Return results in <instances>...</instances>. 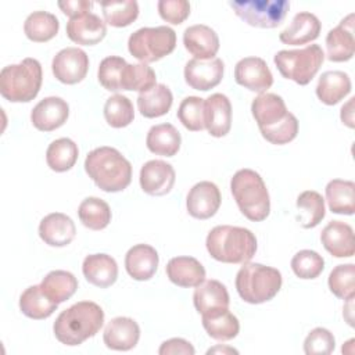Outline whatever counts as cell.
Here are the masks:
<instances>
[{
	"label": "cell",
	"instance_id": "cell-28",
	"mask_svg": "<svg viewBox=\"0 0 355 355\" xmlns=\"http://www.w3.org/2000/svg\"><path fill=\"white\" fill-rule=\"evenodd\" d=\"M166 276L179 287H197L205 280V269L193 257H175L166 263Z\"/></svg>",
	"mask_w": 355,
	"mask_h": 355
},
{
	"label": "cell",
	"instance_id": "cell-20",
	"mask_svg": "<svg viewBox=\"0 0 355 355\" xmlns=\"http://www.w3.org/2000/svg\"><path fill=\"white\" fill-rule=\"evenodd\" d=\"M140 338V327L136 320L118 316L108 322L104 329L103 340L107 348L114 351H129L136 347Z\"/></svg>",
	"mask_w": 355,
	"mask_h": 355
},
{
	"label": "cell",
	"instance_id": "cell-2",
	"mask_svg": "<svg viewBox=\"0 0 355 355\" xmlns=\"http://www.w3.org/2000/svg\"><path fill=\"white\" fill-rule=\"evenodd\" d=\"M89 178L107 193L125 190L132 180L130 162L114 147L103 146L92 150L85 159Z\"/></svg>",
	"mask_w": 355,
	"mask_h": 355
},
{
	"label": "cell",
	"instance_id": "cell-13",
	"mask_svg": "<svg viewBox=\"0 0 355 355\" xmlns=\"http://www.w3.org/2000/svg\"><path fill=\"white\" fill-rule=\"evenodd\" d=\"M236 82L257 93H265L273 83V75L265 62L259 57L241 58L234 67Z\"/></svg>",
	"mask_w": 355,
	"mask_h": 355
},
{
	"label": "cell",
	"instance_id": "cell-7",
	"mask_svg": "<svg viewBox=\"0 0 355 355\" xmlns=\"http://www.w3.org/2000/svg\"><path fill=\"white\" fill-rule=\"evenodd\" d=\"M324 60V53L319 44H309L298 50H280L275 54L273 61L283 78L295 83L308 85Z\"/></svg>",
	"mask_w": 355,
	"mask_h": 355
},
{
	"label": "cell",
	"instance_id": "cell-31",
	"mask_svg": "<svg viewBox=\"0 0 355 355\" xmlns=\"http://www.w3.org/2000/svg\"><path fill=\"white\" fill-rule=\"evenodd\" d=\"M173 103L172 92L168 86L157 83L147 92L139 93L137 108L146 118H158L165 115Z\"/></svg>",
	"mask_w": 355,
	"mask_h": 355
},
{
	"label": "cell",
	"instance_id": "cell-18",
	"mask_svg": "<svg viewBox=\"0 0 355 355\" xmlns=\"http://www.w3.org/2000/svg\"><path fill=\"white\" fill-rule=\"evenodd\" d=\"M204 125L214 137H223L232 128V104L222 93H214L204 100Z\"/></svg>",
	"mask_w": 355,
	"mask_h": 355
},
{
	"label": "cell",
	"instance_id": "cell-8",
	"mask_svg": "<svg viewBox=\"0 0 355 355\" xmlns=\"http://www.w3.org/2000/svg\"><path fill=\"white\" fill-rule=\"evenodd\" d=\"M176 47V33L172 28L161 25L140 28L129 36V53L139 61L155 62L171 54Z\"/></svg>",
	"mask_w": 355,
	"mask_h": 355
},
{
	"label": "cell",
	"instance_id": "cell-1",
	"mask_svg": "<svg viewBox=\"0 0 355 355\" xmlns=\"http://www.w3.org/2000/svg\"><path fill=\"white\" fill-rule=\"evenodd\" d=\"M104 323V311L93 301H80L64 309L55 319V338L68 347L80 345L96 336Z\"/></svg>",
	"mask_w": 355,
	"mask_h": 355
},
{
	"label": "cell",
	"instance_id": "cell-4",
	"mask_svg": "<svg viewBox=\"0 0 355 355\" xmlns=\"http://www.w3.org/2000/svg\"><path fill=\"white\" fill-rule=\"evenodd\" d=\"M233 198L241 214L252 220L261 222L270 212V198L261 175L252 169L237 171L230 180Z\"/></svg>",
	"mask_w": 355,
	"mask_h": 355
},
{
	"label": "cell",
	"instance_id": "cell-41",
	"mask_svg": "<svg viewBox=\"0 0 355 355\" xmlns=\"http://www.w3.org/2000/svg\"><path fill=\"white\" fill-rule=\"evenodd\" d=\"M157 85V76L151 67L144 62L139 64H126L122 71L121 89L122 90H136L147 92Z\"/></svg>",
	"mask_w": 355,
	"mask_h": 355
},
{
	"label": "cell",
	"instance_id": "cell-36",
	"mask_svg": "<svg viewBox=\"0 0 355 355\" xmlns=\"http://www.w3.org/2000/svg\"><path fill=\"white\" fill-rule=\"evenodd\" d=\"M79 150L73 140L61 137L50 143L46 151V162L55 172L69 171L78 161Z\"/></svg>",
	"mask_w": 355,
	"mask_h": 355
},
{
	"label": "cell",
	"instance_id": "cell-35",
	"mask_svg": "<svg viewBox=\"0 0 355 355\" xmlns=\"http://www.w3.org/2000/svg\"><path fill=\"white\" fill-rule=\"evenodd\" d=\"M58 304L49 300L39 286H29L19 297V309L31 319L40 320L53 315Z\"/></svg>",
	"mask_w": 355,
	"mask_h": 355
},
{
	"label": "cell",
	"instance_id": "cell-51",
	"mask_svg": "<svg viewBox=\"0 0 355 355\" xmlns=\"http://www.w3.org/2000/svg\"><path fill=\"white\" fill-rule=\"evenodd\" d=\"M354 100L355 98H349V101L341 108V121L349 128H354V112H352Z\"/></svg>",
	"mask_w": 355,
	"mask_h": 355
},
{
	"label": "cell",
	"instance_id": "cell-17",
	"mask_svg": "<svg viewBox=\"0 0 355 355\" xmlns=\"http://www.w3.org/2000/svg\"><path fill=\"white\" fill-rule=\"evenodd\" d=\"M251 112L262 132L282 123L291 114L287 111L284 100L275 93H261L252 100Z\"/></svg>",
	"mask_w": 355,
	"mask_h": 355
},
{
	"label": "cell",
	"instance_id": "cell-39",
	"mask_svg": "<svg viewBox=\"0 0 355 355\" xmlns=\"http://www.w3.org/2000/svg\"><path fill=\"white\" fill-rule=\"evenodd\" d=\"M78 216L87 229L103 230L111 222V209L104 200L98 197H87L79 204Z\"/></svg>",
	"mask_w": 355,
	"mask_h": 355
},
{
	"label": "cell",
	"instance_id": "cell-42",
	"mask_svg": "<svg viewBox=\"0 0 355 355\" xmlns=\"http://www.w3.org/2000/svg\"><path fill=\"white\" fill-rule=\"evenodd\" d=\"M104 118L112 128H125L133 122L135 110L132 101L122 94H114L104 104Z\"/></svg>",
	"mask_w": 355,
	"mask_h": 355
},
{
	"label": "cell",
	"instance_id": "cell-34",
	"mask_svg": "<svg viewBox=\"0 0 355 355\" xmlns=\"http://www.w3.org/2000/svg\"><path fill=\"white\" fill-rule=\"evenodd\" d=\"M60 29L58 18L47 11L31 12L24 24V32L26 37L36 43L49 42L53 39Z\"/></svg>",
	"mask_w": 355,
	"mask_h": 355
},
{
	"label": "cell",
	"instance_id": "cell-52",
	"mask_svg": "<svg viewBox=\"0 0 355 355\" xmlns=\"http://www.w3.org/2000/svg\"><path fill=\"white\" fill-rule=\"evenodd\" d=\"M215 352H222V354H239L237 349L234 348H230V347H220V345H216L214 348H209L207 351V354H215Z\"/></svg>",
	"mask_w": 355,
	"mask_h": 355
},
{
	"label": "cell",
	"instance_id": "cell-22",
	"mask_svg": "<svg viewBox=\"0 0 355 355\" xmlns=\"http://www.w3.org/2000/svg\"><path fill=\"white\" fill-rule=\"evenodd\" d=\"M320 241L324 250L336 258H349L355 254L354 230L345 222H329L320 233Z\"/></svg>",
	"mask_w": 355,
	"mask_h": 355
},
{
	"label": "cell",
	"instance_id": "cell-30",
	"mask_svg": "<svg viewBox=\"0 0 355 355\" xmlns=\"http://www.w3.org/2000/svg\"><path fill=\"white\" fill-rule=\"evenodd\" d=\"M147 148L162 157H173L182 144L179 130L172 123H159L150 128L146 137Z\"/></svg>",
	"mask_w": 355,
	"mask_h": 355
},
{
	"label": "cell",
	"instance_id": "cell-26",
	"mask_svg": "<svg viewBox=\"0 0 355 355\" xmlns=\"http://www.w3.org/2000/svg\"><path fill=\"white\" fill-rule=\"evenodd\" d=\"M322 29L319 18L308 11H301L294 15L290 25L283 29L279 35V39L284 44L300 46L306 44L318 39Z\"/></svg>",
	"mask_w": 355,
	"mask_h": 355
},
{
	"label": "cell",
	"instance_id": "cell-23",
	"mask_svg": "<svg viewBox=\"0 0 355 355\" xmlns=\"http://www.w3.org/2000/svg\"><path fill=\"white\" fill-rule=\"evenodd\" d=\"M193 302L201 316L214 315L216 312L229 309V293L227 288L218 280H204L197 286L193 294Z\"/></svg>",
	"mask_w": 355,
	"mask_h": 355
},
{
	"label": "cell",
	"instance_id": "cell-21",
	"mask_svg": "<svg viewBox=\"0 0 355 355\" xmlns=\"http://www.w3.org/2000/svg\"><path fill=\"white\" fill-rule=\"evenodd\" d=\"M183 44L196 60H211L219 50V37L211 26L197 24L184 29Z\"/></svg>",
	"mask_w": 355,
	"mask_h": 355
},
{
	"label": "cell",
	"instance_id": "cell-45",
	"mask_svg": "<svg viewBox=\"0 0 355 355\" xmlns=\"http://www.w3.org/2000/svg\"><path fill=\"white\" fill-rule=\"evenodd\" d=\"M291 269L300 279H316L324 269V259L316 251L301 250L293 257Z\"/></svg>",
	"mask_w": 355,
	"mask_h": 355
},
{
	"label": "cell",
	"instance_id": "cell-47",
	"mask_svg": "<svg viewBox=\"0 0 355 355\" xmlns=\"http://www.w3.org/2000/svg\"><path fill=\"white\" fill-rule=\"evenodd\" d=\"M334 336L324 327H315L304 341V352L306 355H329L334 351Z\"/></svg>",
	"mask_w": 355,
	"mask_h": 355
},
{
	"label": "cell",
	"instance_id": "cell-40",
	"mask_svg": "<svg viewBox=\"0 0 355 355\" xmlns=\"http://www.w3.org/2000/svg\"><path fill=\"white\" fill-rule=\"evenodd\" d=\"M107 24L115 28L130 25L139 15L136 0H107L100 3Z\"/></svg>",
	"mask_w": 355,
	"mask_h": 355
},
{
	"label": "cell",
	"instance_id": "cell-12",
	"mask_svg": "<svg viewBox=\"0 0 355 355\" xmlns=\"http://www.w3.org/2000/svg\"><path fill=\"white\" fill-rule=\"evenodd\" d=\"M225 65L220 58L190 60L184 65V80L196 90L207 92L218 86L223 78Z\"/></svg>",
	"mask_w": 355,
	"mask_h": 355
},
{
	"label": "cell",
	"instance_id": "cell-15",
	"mask_svg": "<svg viewBox=\"0 0 355 355\" xmlns=\"http://www.w3.org/2000/svg\"><path fill=\"white\" fill-rule=\"evenodd\" d=\"M69 115L68 103L55 96L40 100L31 112L32 125L42 132H53L61 128Z\"/></svg>",
	"mask_w": 355,
	"mask_h": 355
},
{
	"label": "cell",
	"instance_id": "cell-29",
	"mask_svg": "<svg viewBox=\"0 0 355 355\" xmlns=\"http://www.w3.org/2000/svg\"><path fill=\"white\" fill-rule=\"evenodd\" d=\"M351 92V79L343 71H326L316 85V96L326 105L340 103Z\"/></svg>",
	"mask_w": 355,
	"mask_h": 355
},
{
	"label": "cell",
	"instance_id": "cell-43",
	"mask_svg": "<svg viewBox=\"0 0 355 355\" xmlns=\"http://www.w3.org/2000/svg\"><path fill=\"white\" fill-rule=\"evenodd\" d=\"M330 291L341 300L349 301L355 295V265H337L329 275Z\"/></svg>",
	"mask_w": 355,
	"mask_h": 355
},
{
	"label": "cell",
	"instance_id": "cell-16",
	"mask_svg": "<svg viewBox=\"0 0 355 355\" xmlns=\"http://www.w3.org/2000/svg\"><path fill=\"white\" fill-rule=\"evenodd\" d=\"M354 14H348L341 22L329 31L326 36L327 58L334 62H344L354 57L355 36H354Z\"/></svg>",
	"mask_w": 355,
	"mask_h": 355
},
{
	"label": "cell",
	"instance_id": "cell-33",
	"mask_svg": "<svg viewBox=\"0 0 355 355\" xmlns=\"http://www.w3.org/2000/svg\"><path fill=\"white\" fill-rule=\"evenodd\" d=\"M326 200L331 212L352 215L355 212V183L343 179L330 180L326 186Z\"/></svg>",
	"mask_w": 355,
	"mask_h": 355
},
{
	"label": "cell",
	"instance_id": "cell-49",
	"mask_svg": "<svg viewBox=\"0 0 355 355\" xmlns=\"http://www.w3.org/2000/svg\"><path fill=\"white\" fill-rule=\"evenodd\" d=\"M159 355H194L196 349L194 347L184 338H169L164 341L158 349Z\"/></svg>",
	"mask_w": 355,
	"mask_h": 355
},
{
	"label": "cell",
	"instance_id": "cell-37",
	"mask_svg": "<svg viewBox=\"0 0 355 355\" xmlns=\"http://www.w3.org/2000/svg\"><path fill=\"white\" fill-rule=\"evenodd\" d=\"M201 318L202 327L205 329L207 334L214 340L229 341L234 338L240 331L239 319L229 309Z\"/></svg>",
	"mask_w": 355,
	"mask_h": 355
},
{
	"label": "cell",
	"instance_id": "cell-14",
	"mask_svg": "<svg viewBox=\"0 0 355 355\" xmlns=\"http://www.w3.org/2000/svg\"><path fill=\"white\" fill-rule=\"evenodd\" d=\"M141 190L150 196H165L175 184L176 175L171 164L162 159L147 161L140 169Z\"/></svg>",
	"mask_w": 355,
	"mask_h": 355
},
{
	"label": "cell",
	"instance_id": "cell-48",
	"mask_svg": "<svg viewBox=\"0 0 355 355\" xmlns=\"http://www.w3.org/2000/svg\"><path fill=\"white\" fill-rule=\"evenodd\" d=\"M158 12L169 24L179 25L190 15V3L186 0H159Z\"/></svg>",
	"mask_w": 355,
	"mask_h": 355
},
{
	"label": "cell",
	"instance_id": "cell-6",
	"mask_svg": "<svg viewBox=\"0 0 355 355\" xmlns=\"http://www.w3.org/2000/svg\"><path fill=\"white\" fill-rule=\"evenodd\" d=\"M282 273L257 262H245L236 275V290L248 304H262L275 298L282 288Z\"/></svg>",
	"mask_w": 355,
	"mask_h": 355
},
{
	"label": "cell",
	"instance_id": "cell-38",
	"mask_svg": "<svg viewBox=\"0 0 355 355\" xmlns=\"http://www.w3.org/2000/svg\"><path fill=\"white\" fill-rule=\"evenodd\" d=\"M297 208L300 215L298 222L304 229H312L318 226L326 215L324 200L315 190H305L297 197Z\"/></svg>",
	"mask_w": 355,
	"mask_h": 355
},
{
	"label": "cell",
	"instance_id": "cell-3",
	"mask_svg": "<svg viewBox=\"0 0 355 355\" xmlns=\"http://www.w3.org/2000/svg\"><path fill=\"white\" fill-rule=\"evenodd\" d=\"M205 245L209 255L219 262L245 263L257 252V237L245 227L220 225L209 230Z\"/></svg>",
	"mask_w": 355,
	"mask_h": 355
},
{
	"label": "cell",
	"instance_id": "cell-24",
	"mask_svg": "<svg viewBox=\"0 0 355 355\" xmlns=\"http://www.w3.org/2000/svg\"><path fill=\"white\" fill-rule=\"evenodd\" d=\"M76 234L73 220L61 212H53L46 215L39 225L40 239L51 247L68 245Z\"/></svg>",
	"mask_w": 355,
	"mask_h": 355
},
{
	"label": "cell",
	"instance_id": "cell-5",
	"mask_svg": "<svg viewBox=\"0 0 355 355\" xmlns=\"http://www.w3.org/2000/svg\"><path fill=\"white\" fill-rule=\"evenodd\" d=\"M43 80L42 65L36 58H24L18 64L7 65L0 72V93L11 103L33 100Z\"/></svg>",
	"mask_w": 355,
	"mask_h": 355
},
{
	"label": "cell",
	"instance_id": "cell-19",
	"mask_svg": "<svg viewBox=\"0 0 355 355\" xmlns=\"http://www.w3.org/2000/svg\"><path fill=\"white\" fill-rule=\"evenodd\" d=\"M67 35L76 44L93 46L105 37L107 25L98 15L86 12L69 18L67 22Z\"/></svg>",
	"mask_w": 355,
	"mask_h": 355
},
{
	"label": "cell",
	"instance_id": "cell-25",
	"mask_svg": "<svg viewBox=\"0 0 355 355\" xmlns=\"http://www.w3.org/2000/svg\"><path fill=\"white\" fill-rule=\"evenodd\" d=\"M158 252L148 244H136L125 255V268L128 275L139 282L150 280L158 269Z\"/></svg>",
	"mask_w": 355,
	"mask_h": 355
},
{
	"label": "cell",
	"instance_id": "cell-50",
	"mask_svg": "<svg viewBox=\"0 0 355 355\" xmlns=\"http://www.w3.org/2000/svg\"><path fill=\"white\" fill-rule=\"evenodd\" d=\"M92 6H93V3L87 1V0H64V1H58V7L69 18H73V17L90 12L89 10L92 8Z\"/></svg>",
	"mask_w": 355,
	"mask_h": 355
},
{
	"label": "cell",
	"instance_id": "cell-10",
	"mask_svg": "<svg viewBox=\"0 0 355 355\" xmlns=\"http://www.w3.org/2000/svg\"><path fill=\"white\" fill-rule=\"evenodd\" d=\"M51 71L55 79L61 83L75 85L86 78L89 71V57L82 49L65 47L54 55Z\"/></svg>",
	"mask_w": 355,
	"mask_h": 355
},
{
	"label": "cell",
	"instance_id": "cell-46",
	"mask_svg": "<svg viewBox=\"0 0 355 355\" xmlns=\"http://www.w3.org/2000/svg\"><path fill=\"white\" fill-rule=\"evenodd\" d=\"M126 64L128 62L122 57H118V55L105 57L98 65L97 78H98L100 85L110 92L122 90L121 89V78H122V71L126 67Z\"/></svg>",
	"mask_w": 355,
	"mask_h": 355
},
{
	"label": "cell",
	"instance_id": "cell-32",
	"mask_svg": "<svg viewBox=\"0 0 355 355\" xmlns=\"http://www.w3.org/2000/svg\"><path fill=\"white\" fill-rule=\"evenodd\" d=\"M40 288L49 300L55 304H61L75 294L78 280L68 270H51L46 277H43Z\"/></svg>",
	"mask_w": 355,
	"mask_h": 355
},
{
	"label": "cell",
	"instance_id": "cell-27",
	"mask_svg": "<svg viewBox=\"0 0 355 355\" xmlns=\"http://www.w3.org/2000/svg\"><path fill=\"white\" fill-rule=\"evenodd\" d=\"M82 272L86 280L100 288L112 286L118 279L116 261L107 254H92L83 259Z\"/></svg>",
	"mask_w": 355,
	"mask_h": 355
},
{
	"label": "cell",
	"instance_id": "cell-9",
	"mask_svg": "<svg viewBox=\"0 0 355 355\" xmlns=\"http://www.w3.org/2000/svg\"><path fill=\"white\" fill-rule=\"evenodd\" d=\"M236 15L255 28L279 26L290 8L287 0H240L230 1Z\"/></svg>",
	"mask_w": 355,
	"mask_h": 355
},
{
	"label": "cell",
	"instance_id": "cell-44",
	"mask_svg": "<svg viewBox=\"0 0 355 355\" xmlns=\"http://www.w3.org/2000/svg\"><path fill=\"white\" fill-rule=\"evenodd\" d=\"M178 118L182 125L191 132H200L205 129L204 98L197 96H189L183 98L178 108Z\"/></svg>",
	"mask_w": 355,
	"mask_h": 355
},
{
	"label": "cell",
	"instance_id": "cell-11",
	"mask_svg": "<svg viewBox=\"0 0 355 355\" xmlns=\"http://www.w3.org/2000/svg\"><path fill=\"white\" fill-rule=\"evenodd\" d=\"M220 191L212 182L202 180L196 183L186 197L187 212L200 220L212 218L220 207Z\"/></svg>",
	"mask_w": 355,
	"mask_h": 355
}]
</instances>
